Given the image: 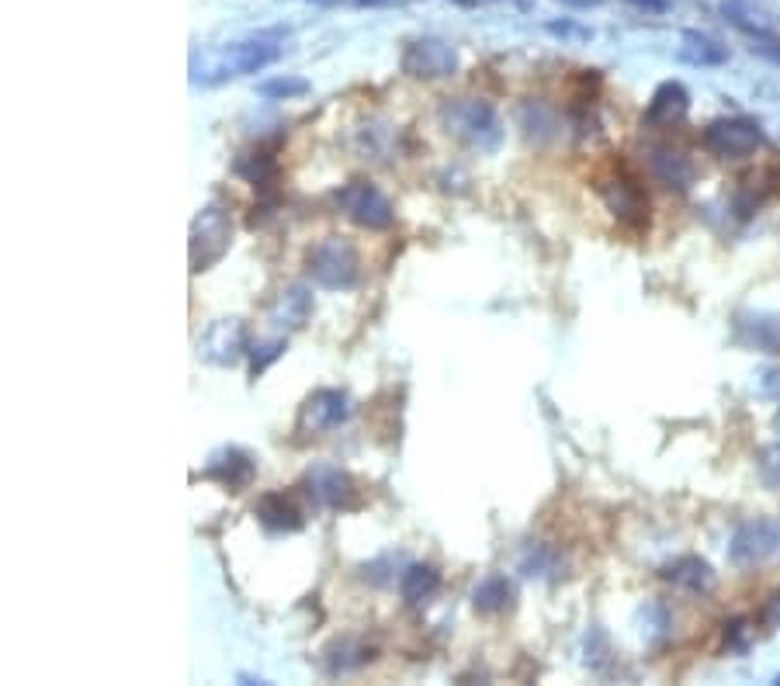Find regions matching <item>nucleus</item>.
Returning <instances> with one entry per match:
<instances>
[{"label":"nucleus","instance_id":"20e7f679","mask_svg":"<svg viewBox=\"0 0 780 686\" xmlns=\"http://www.w3.org/2000/svg\"><path fill=\"white\" fill-rule=\"evenodd\" d=\"M233 243V218L223 205H205L191 223V271L202 274L208 268H215Z\"/></svg>","mask_w":780,"mask_h":686},{"label":"nucleus","instance_id":"423d86ee","mask_svg":"<svg viewBox=\"0 0 780 686\" xmlns=\"http://www.w3.org/2000/svg\"><path fill=\"white\" fill-rule=\"evenodd\" d=\"M701 146L719 160H743V157H753V153L764 146V132L753 119H743V115L714 119L701 132Z\"/></svg>","mask_w":780,"mask_h":686},{"label":"nucleus","instance_id":"ddd939ff","mask_svg":"<svg viewBox=\"0 0 780 686\" xmlns=\"http://www.w3.org/2000/svg\"><path fill=\"white\" fill-rule=\"evenodd\" d=\"M777 548H780V535L773 530V524L753 520V524H743L739 530H735V538H732V562L735 565H756V562L770 559Z\"/></svg>","mask_w":780,"mask_h":686},{"label":"nucleus","instance_id":"aec40b11","mask_svg":"<svg viewBox=\"0 0 780 686\" xmlns=\"http://www.w3.org/2000/svg\"><path fill=\"white\" fill-rule=\"evenodd\" d=\"M677 59L687 63V66H701V70H708V66H725L728 63V49L722 46L719 38H711L704 32H683Z\"/></svg>","mask_w":780,"mask_h":686},{"label":"nucleus","instance_id":"b1692460","mask_svg":"<svg viewBox=\"0 0 780 686\" xmlns=\"http://www.w3.org/2000/svg\"><path fill=\"white\" fill-rule=\"evenodd\" d=\"M236 173H240L247 184L264 191L278 181V164H274V157H268V153H250V157L236 160Z\"/></svg>","mask_w":780,"mask_h":686},{"label":"nucleus","instance_id":"cd10ccee","mask_svg":"<svg viewBox=\"0 0 780 686\" xmlns=\"http://www.w3.org/2000/svg\"><path fill=\"white\" fill-rule=\"evenodd\" d=\"M635 8H645V11H666L669 0H632Z\"/></svg>","mask_w":780,"mask_h":686},{"label":"nucleus","instance_id":"9b49d317","mask_svg":"<svg viewBox=\"0 0 780 686\" xmlns=\"http://www.w3.org/2000/svg\"><path fill=\"white\" fill-rule=\"evenodd\" d=\"M202 475L212 479V482H219L223 490H229V493H244L257 479V461L240 448H223V451H215L208 458Z\"/></svg>","mask_w":780,"mask_h":686},{"label":"nucleus","instance_id":"f03ea898","mask_svg":"<svg viewBox=\"0 0 780 686\" xmlns=\"http://www.w3.org/2000/svg\"><path fill=\"white\" fill-rule=\"evenodd\" d=\"M281 35H253L244 42H233L223 53H212L202 63H194V80L199 83H223L229 77H247L260 74L264 66H271L281 56Z\"/></svg>","mask_w":780,"mask_h":686},{"label":"nucleus","instance_id":"9d476101","mask_svg":"<svg viewBox=\"0 0 780 686\" xmlns=\"http://www.w3.org/2000/svg\"><path fill=\"white\" fill-rule=\"evenodd\" d=\"M247 340H250V334H247L244 319H215L199 337V358L215 368H233L244 361V353H250Z\"/></svg>","mask_w":780,"mask_h":686},{"label":"nucleus","instance_id":"6ab92c4d","mask_svg":"<svg viewBox=\"0 0 780 686\" xmlns=\"http://www.w3.org/2000/svg\"><path fill=\"white\" fill-rule=\"evenodd\" d=\"M368 662H375V645H368L361 638H337L327 649V673L330 676H343V673H358Z\"/></svg>","mask_w":780,"mask_h":686},{"label":"nucleus","instance_id":"f257e3e1","mask_svg":"<svg viewBox=\"0 0 780 686\" xmlns=\"http://www.w3.org/2000/svg\"><path fill=\"white\" fill-rule=\"evenodd\" d=\"M438 122L451 139H459L472 153H496L504 146V122L496 108L479 98H448L438 108Z\"/></svg>","mask_w":780,"mask_h":686},{"label":"nucleus","instance_id":"412c9836","mask_svg":"<svg viewBox=\"0 0 780 686\" xmlns=\"http://www.w3.org/2000/svg\"><path fill=\"white\" fill-rule=\"evenodd\" d=\"M663 580H669L674 586H680L693 596H708L714 589V572L704 559H680L674 565H666Z\"/></svg>","mask_w":780,"mask_h":686},{"label":"nucleus","instance_id":"6e6552de","mask_svg":"<svg viewBox=\"0 0 780 686\" xmlns=\"http://www.w3.org/2000/svg\"><path fill=\"white\" fill-rule=\"evenodd\" d=\"M306 493L316 506H327V510H358L361 506L354 475L330 461H319L306 472Z\"/></svg>","mask_w":780,"mask_h":686},{"label":"nucleus","instance_id":"1a4fd4ad","mask_svg":"<svg viewBox=\"0 0 780 686\" xmlns=\"http://www.w3.org/2000/svg\"><path fill=\"white\" fill-rule=\"evenodd\" d=\"M347 416H351V400H347V392H340V389H319V392H313L309 400L298 406L295 434H302V437L330 434L340 424H347Z\"/></svg>","mask_w":780,"mask_h":686},{"label":"nucleus","instance_id":"c756f323","mask_svg":"<svg viewBox=\"0 0 780 686\" xmlns=\"http://www.w3.org/2000/svg\"><path fill=\"white\" fill-rule=\"evenodd\" d=\"M354 4H361V8H378V4H388V0H354Z\"/></svg>","mask_w":780,"mask_h":686},{"label":"nucleus","instance_id":"4468645a","mask_svg":"<svg viewBox=\"0 0 780 686\" xmlns=\"http://www.w3.org/2000/svg\"><path fill=\"white\" fill-rule=\"evenodd\" d=\"M722 14L732 21L735 29L746 32V35L753 38V53H760V56L780 63V35L770 29V21H764V18L753 21V8L746 4V0H725Z\"/></svg>","mask_w":780,"mask_h":686},{"label":"nucleus","instance_id":"4be33fe9","mask_svg":"<svg viewBox=\"0 0 780 686\" xmlns=\"http://www.w3.org/2000/svg\"><path fill=\"white\" fill-rule=\"evenodd\" d=\"M441 589V572L433 565H409L403 575H399V596L409 604V607H420L427 600H433Z\"/></svg>","mask_w":780,"mask_h":686},{"label":"nucleus","instance_id":"0eeeda50","mask_svg":"<svg viewBox=\"0 0 780 686\" xmlns=\"http://www.w3.org/2000/svg\"><path fill=\"white\" fill-rule=\"evenodd\" d=\"M399 66H403V74L414 80H444L451 74H459V49H454L448 38L423 35V38H414L403 49Z\"/></svg>","mask_w":780,"mask_h":686},{"label":"nucleus","instance_id":"f8f14e48","mask_svg":"<svg viewBox=\"0 0 780 686\" xmlns=\"http://www.w3.org/2000/svg\"><path fill=\"white\" fill-rule=\"evenodd\" d=\"M600 198L607 202V209H611L621 223H648V198L645 191L632 181V177H611V181H600Z\"/></svg>","mask_w":780,"mask_h":686},{"label":"nucleus","instance_id":"7ed1b4c3","mask_svg":"<svg viewBox=\"0 0 780 686\" xmlns=\"http://www.w3.org/2000/svg\"><path fill=\"white\" fill-rule=\"evenodd\" d=\"M306 271L309 281L327 288V292H351L361 278V257L351 239L343 236H327L306 254Z\"/></svg>","mask_w":780,"mask_h":686},{"label":"nucleus","instance_id":"c85d7f7f","mask_svg":"<svg viewBox=\"0 0 780 686\" xmlns=\"http://www.w3.org/2000/svg\"><path fill=\"white\" fill-rule=\"evenodd\" d=\"M566 4H573V8H590V4H600V0H566Z\"/></svg>","mask_w":780,"mask_h":686},{"label":"nucleus","instance_id":"5701e85b","mask_svg":"<svg viewBox=\"0 0 780 686\" xmlns=\"http://www.w3.org/2000/svg\"><path fill=\"white\" fill-rule=\"evenodd\" d=\"M513 600H517V589H513V583L507 580V575H486V580L472 589V607L479 614H486V617L510 610Z\"/></svg>","mask_w":780,"mask_h":686},{"label":"nucleus","instance_id":"a878e982","mask_svg":"<svg viewBox=\"0 0 780 686\" xmlns=\"http://www.w3.org/2000/svg\"><path fill=\"white\" fill-rule=\"evenodd\" d=\"M289 350V340H271V344H260V347H253L250 350V374H253V379H260V374H264L268 371V364H274L278 358H281V353H285Z\"/></svg>","mask_w":780,"mask_h":686},{"label":"nucleus","instance_id":"bb28decb","mask_svg":"<svg viewBox=\"0 0 780 686\" xmlns=\"http://www.w3.org/2000/svg\"><path fill=\"white\" fill-rule=\"evenodd\" d=\"M749 329H753V340L760 344L767 353H780V319H764V316H756Z\"/></svg>","mask_w":780,"mask_h":686},{"label":"nucleus","instance_id":"dca6fc26","mask_svg":"<svg viewBox=\"0 0 780 686\" xmlns=\"http://www.w3.org/2000/svg\"><path fill=\"white\" fill-rule=\"evenodd\" d=\"M309 316H313V292L306 284H289L285 292H281L278 299H274V305H271V313H268V319H271V326H278V329H302L309 323Z\"/></svg>","mask_w":780,"mask_h":686},{"label":"nucleus","instance_id":"39448f33","mask_svg":"<svg viewBox=\"0 0 780 686\" xmlns=\"http://www.w3.org/2000/svg\"><path fill=\"white\" fill-rule=\"evenodd\" d=\"M337 209L351 218L354 226L368 229V233H385L396 223V209L385 198V191L372 181H347L337 194H334Z\"/></svg>","mask_w":780,"mask_h":686},{"label":"nucleus","instance_id":"f3484780","mask_svg":"<svg viewBox=\"0 0 780 686\" xmlns=\"http://www.w3.org/2000/svg\"><path fill=\"white\" fill-rule=\"evenodd\" d=\"M257 520L264 524L268 530H278V535H295V530L306 527V517L295 506L292 496L285 493H264L257 499Z\"/></svg>","mask_w":780,"mask_h":686},{"label":"nucleus","instance_id":"a211bd4d","mask_svg":"<svg viewBox=\"0 0 780 686\" xmlns=\"http://www.w3.org/2000/svg\"><path fill=\"white\" fill-rule=\"evenodd\" d=\"M648 167L659 177L666 188H677V191H687L693 184V164L690 157H683L680 149L674 146H653L648 149Z\"/></svg>","mask_w":780,"mask_h":686},{"label":"nucleus","instance_id":"2eb2a0df","mask_svg":"<svg viewBox=\"0 0 780 686\" xmlns=\"http://www.w3.org/2000/svg\"><path fill=\"white\" fill-rule=\"evenodd\" d=\"M690 112V94H687V87L677 83V80H666L656 87V94L653 101H648L645 108V125H653V128H674L687 119Z\"/></svg>","mask_w":780,"mask_h":686},{"label":"nucleus","instance_id":"393cba45","mask_svg":"<svg viewBox=\"0 0 780 686\" xmlns=\"http://www.w3.org/2000/svg\"><path fill=\"white\" fill-rule=\"evenodd\" d=\"M257 94H260V98H268V101L302 98V94H309V80H302V77H274V80L257 83Z\"/></svg>","mask_w":780,"mask_h":686}]
</instances>
